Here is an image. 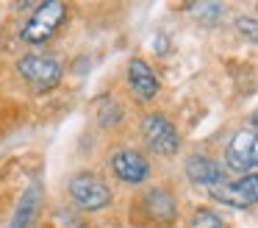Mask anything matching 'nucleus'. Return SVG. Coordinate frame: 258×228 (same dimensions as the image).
I'll return each mask as SVG.
<instances>
[{
  "label": "nucleus",
  "instance_id": "nucleus-1",
  "mask_svg": "<svg viewBox=\"0 0 258 228\" xmlns=\"http://www.w3.org/2000/svg\"><path fill=\"white\" fill-rule=\"evenodd\" d=\"M64 17H67V6L64 3H56V0H53V3L36 6L31 20L25 22V28H23V39L28 44H45L47 39L61 28Z\"/></svg>",
  "mask_w": 258,
  "mask_h": 228
},
{
  "label": "nucleus",
  "instance_id": "nucleus-2",
  "mask_svg": "<svg viewBox=\"0 0 258 228\" xmlns=\"http://www.w3.org/2000/svg\"><path fill=\"white\" fill-rule=\"evenodd\" d=\"M17 70L36 92H47V89H53L61 81V64L56 59H50V56H36V53L23 56L17 61Z\"/></svg>",
  "mask_w": 258,
  "mask_h": 228
},
{
  "label": "nucleus",
  "instance_id": "nucleus-3",
  "mask_svg": "<svg viewBox=\"0 0 258 228\" xmlns=\"http://www.w3.org/2000/svg\"><path fill=\"white\" fill-rule=\"evenodd\" d=\"M70 195L78 206L95 211V209H103V206L111 203V189L106 187V181H100L97 175L92 172H78V175L70 181Z\"/></svg>",
  "mask_w": 258,
  "mask_h": 228
},
{
  "label": "nucleus",
  "instance_id": "nucleus-4",
  "mask_svg": "<svg viewBox=\"0 0 258 228\" xmlns=\"http://www.w3.org/2000/svg\"><path fill=\"white\" fill-rule=\"evenodd\" d=\"M142 136H145L147 148L161 153V156H172L180 148V136L175 131V125L161 114L145 117V122H142Z\"/></svg>",
  "mask_w": 258,
  "mask_h": 228
},
{
  "label": "nucleus",
  "instance_id": "nucleus-5",
  "mask_svg": "<svg viewBox=\"0 0 258 228\" xmlns=\"http://www.w3.org/2000/svg\"><path fill=\"white\" fill-rule=\"evenodd\" d=\"M211 195L219 203H228L233 209H247L258 198V178L247 175V178H239L236 184H217V187H211Z\"/></svg>",
  "mask_w": 258,
  "mask_h": 228
},
{
  "label": "nucleus",
  "instance_id": "nucleus-6",
  "mask_svg": "<svg viewBox=\"0 0 258 228\" xmlns=\"http://www.w3.org/2000/svg\"><path fill=\"white\" fill-rule=\"evenodd\" d=\"M225 161H228L230 170L236 172H252L255 170V133L252 131H239L233 139H230L228 150H225Z\"/></svg>",
  "mask_w": 258,
  "mask_h": 228
},
{
  "label": "nucleus",
  "instance_id": "nucleus-7",
  "mask_svg": "<svg viewBox=\"0 0 258 228\" xmlns=\"http://www.w3.org/2000/svg\"><path fill=\"white\" fill-rule=\"evenodd\" d=\"M111 167H114V172H117V178L125 184H142L150 175L147 159L142 153H136V150H117L114 159H111Z\"/></svg>",
  "mask_w": 258,
  "mask_h": 228
},
{
  "label": "nucleus",
  "instance_id": "nucleus-8",
  "mask_svg": "<svg viewBox=\"0 0 258 228\" xmlns=\"http://www.w3.org/2000/svg\"><path fill=\"white\" fill-rule=\"evenodd\" d=\"M128 83L142 100H150L158 95V78L150 70V64H145L142 59H134L128 64Z\"/></svg>",
  "mask_w": 258,
  "mask_h": 228
},
{
  "label": "nucleus",
  "instance_id": "nucleus-9",
  "mask_svg": "<svg viewBox=\"0 0 258 228\" xmlns=\"http://www.w3.org/2000/svg\"><path fill=\"white\" fill-rule=\"evenodd\" d=\"M186 175L195 184H203V187H217L222 181V167L214 159H206V156H195V159L186 161Z\"/></svg>",
  "mask_w": 258,
  "mask_h": 228
},
{
  "label": "nucleus",
  "instance_id": "nucleus-10",
  "mask_svg": "<svg viewBox=\"0 0 258 228\" xmlns=\"http://www.w3.org/2000/svg\"><path fill=\"white\" fill-rule=\"evenodd\" d=\"M145 206L156 220H172L175 217V203L164 189H153V192L145 195Z\"/></svg>",
  "mask_w": 258,
  "mask_h": 228
},
{
  "label": "nucleus",
  "instance_id": "nucleus-11",
  "mask_svg": "<svg viewBox=\"0 0 258 228\" xmlns=\"http://www.w3.org/2000/svg\"><path fill=\"white\" fill-rule=\"evenodd\" d=\"M36 203H39V187H31L28 192L23 195V203H20V209H17V217H14L12 228H28Z\"/></svg>",
  "mask_w": 258,
  "mask_h": 228
},
{
  "label": "nucleus",
  "instance_id": "nucleus-12",
  "mask_svg": "<svg viewBox=\"0 0 258 228\" xmlns=\"http://www.w3.org/2000/svg\"><path fill=\"white\" fill-rule=\"evenodd\" d=\"M186 9L197 17V22H206V25H214L222 17V6H217V3H191Z\"/></svg>",
  "mask_w": 258,
  "mask_h": 228
},
{
  "label": "nucleus",
  "instance_id": "nucleus-13",
  "mask_svg": "<svg viewBox=\"0 0 258 228\" xmlns=\"http://www.w3.org/2000/svg\"><path fill=\"white\" fill-rule=\"evenodd\" d=\"M191 228H225V222L211 209H197L191 217Z\"/></svg>",
  "mask_w": 258,
  "mask_h": 228
},
{
  "label": "nucleus",
  "instance_id": "nucleus-14",
  "mask_svg": "<svg viewBox=\"0 0 258 228\" xmlns=\"http://www.w3.org/2000/svg\"><path fill=\"white\" fill-rule=\"evenodd\" d=\"M239 31L247 33V42H255V20L252 17H239Z\"/></svg>",
  "mask_w": 258,
  "mask_h": 228
}]
</instances>
